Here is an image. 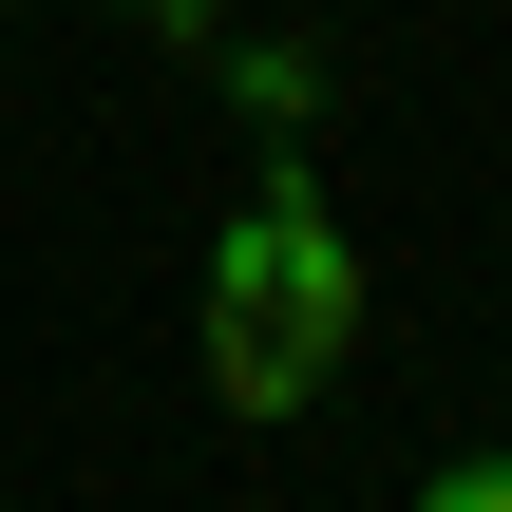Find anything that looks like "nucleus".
<instances>
[{
  "label": "nucleus",
  "mask_w": 512,
  "mask_h": 512,
  "mask_svg": "<svg viewBox=\"0 0 512 512\" xmlns=\"http://www.w3.org/2000/svg\"><path fill=\"white\" fill-rule=\"evenodd\" d=\"M342 323H361V266H342V228L304 209V171L228 228V266H209V380H228V418H285L323 361H342Z\"/></svg>",
  "instance_id": "f257e3e1"
},
{
  "label": "nucleus",
  "mask_w": 512,
  "mask_h": 512,
  "mask_svg": "<svg viewBox=\"0 0 512 512\" xmlns=\"http://www.w3.org/2000/svg\"><path fill=\"white\" fill-rule=\"evenodd\" d=\"M152 19H209V0H152Z\"/></svg>",
  "instance_id": "f03ea898"
}]
</instances>
